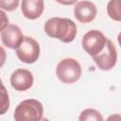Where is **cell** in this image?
<instances>
[{"instance_id":"obj_14","label":"cell","mask_w":121,"mask_h":121,"mask_svg":"<svg viewBox=\"0 0 121 121\" xmlns=\"http://www.w3.org/2000/svg\"><path fill=\"white\" fill-rule=\"evenodd\" d=\"M20 0H0V9L7 11H12L18 8Z\"/></svg>"},{"instance_id":"obj_9","label":"cell","mask_w":121,"mask_h":121,"mask_svg":"<svg viewBox=\"0 0 121 121\" xmlns=\"http://www.w3.org/2000/svg\"><path fill=\"white\" fill-rule=\"evenodd\" d=\"M21 28L16 25H9L1 31V40L5 46L15 49L23 40Z\"/></svg>"},{"instance_id":"obj_5","label":"cell","mask_w":121,"mask_h":121,"mask_svg":"<svg viewBox=\"0 0 121 121\" xmlns=\"http://www.w3.org/2000/svg\"><path fill=\"white\" fill-rule=\"evenodd\" d=\"M107 40L108 39L101 31L93 29L84 34L81 40V45L88 55L94 57L103 50Z\"/></svg>"},{"instance_id":"obj_6","label":"cell","mask_w":121,"mask_h":121,"mask_svg":"<svg viewBox=\"0 0 121 121\" xmlns=\"http://www.w3.org/2000/svg\"><path fill=\"white\" fill-rule=\"evenodd\" d=\"M92 58L100 70L109 71L112 69L117 61V51L114 43L108 39L103 50Z\"/></svg>"},{"instance_id":"obj_8","label":"cell","mask_w":121,"mask_h":121,"mask_svg":"<svg viewBox=\"0 0 121 121\" xmlns=\"http://www.w3.org/2000/svg\"><path fill=\"white\" fill-rule=\"evenodd\" d=\"M96 7L91 1L83 0L78 2L74 8V15L76 19L82 24L91 23L96 17Z\"/></svg>"},{"instance_id":"obj_1","label":"cell","mask_w":121,"mask_h":121,"mask_svg":"<svg viewBox=\"0 0 121 121\" xmlns=\"http://www.w3.org/2000/svg\"><path fill=\"white\" fill-rule=\"evenodd\" d=\"M44 31L49 37L68 43L76 38L77 26L69 18L52 17L45 22Z\"/></svg>"},{"instance_id":"obj_3","label":"cell","mask_w":121,"mask_h":121,"mask_svg":"<svg viewBox=\"0 0 121 121\" xmlns=\"http://www.w3.org/2000/svg\"><path fill=\"white\" fill-rule=\"evenodd\" d=\"M82 70L79 62L73 58L61 60L56 67V76L63 83L71 84L78 81L81 76Z\"/></svg>"},{"instance_id":"obj_2","label":"cell","mask_w":121,"mask_h":121,"mask_svg":"<svg viewBox=\"0 0 121 121\" xmlns=\"http://www.w3.org/2000/svg\"><path fill=\"white\" fill-rule=\"evenodd\" d=\"M43 107L37 99H26L20 102L14 111L16 121H40L43 119Z\"/></svg>"},{"instance_id":"obj_10","label":"cell","mask_w":121,"mask_h":121,"mask_svg":"<svg viewBox=\"0 0 121 121\" xmlns=\"http://www.w3.org/2000/svg\"><path fill=\"white\" fill-rule=\"evenodd\" d=\"M43 0H22L21 10L23 15L29 20L38 19L43 12Z\"/></svg>"},{"instance_id":"obj_12","label":"cell","mask_w":121,"mask_h":121,"mask_svg":"<svg viewBox=\"0 0 121 121\" xmlns=\"http://www.w3.org/2000/svg\"><path fill=\"white\" fill-rule=\"evenodd\" d=\"M9 108V96L7 88L0 78V115L5 114Z\"/></svg>"},{"instance_id":"obj_4","label":"cell","mask_w":121,"mask_h":121,"mask_svg":"<svg viewBox=\"0 0 121 121\" xmlns=\"http://www.w3.org/2000/svg\"><path fill=\"white\" fill-rule=\"evenodd\" d=\"M17 58L25 63L31 64L40 57V45L38 42L29 36H24L20 44L15 48Z\"/></svg>"},{"instance_id":"obj_17","label":"cell","mask_w":121,"mask_h":121,"mask_svg":"<svg viewBox=\"0 0 121 121\" xmlns=\"http://www.w3.org/2000/svg\"><path fill=\"white\" fill-rule=\"evenodd\" d=\"M57 3L60 4V5H64V6H71L76 4V2L78 0H55Z\"/></svg>"},{"instance_id":"obj_11","label":"cell","mask_w":121,"mask_h":121,"mask_svg":"<svg viewBox=\"0 0 121 121\" xmlns=\"http://www.w3.org/2000/svg\"><path fill=\"white\" fill-rule=\"evenodd\" d=\"M121 0H110L107 5V13L109 17L116 22L121 21Z\"/></svg>"},{"instance_id":"obj_7","label":"cell","mask_w":121,"mask_h":121,"mask_svg":"<svg viewBox=\"0 0 121 121\" xmlns=\"http://www.w3.org/2000/svg\"><path fill=\"white\" fill-rule=\"evenodd\" d=\"M33 75L27 69H16L10 76L11 87L19 92H24L31 88L33 85Z\"/></svg>"},{"instance_id":"obj_15","label":"cell","mask_w":121,"mask_h":121,"mask_svg":"<svg viewBox=\"0 0 121 121\" xmlns=\"http://www.w3.org/2000/svg\"><path fill=\"white\" fill-rule=\"evenodd\" d=\"M9 26V17L4 10L0 9V32Z\"/></svg>"},{"instance_id":"obj_13","label":"cell","mask_w":121,"mask_h":121,"mask_svg":"<svg viewBox=\"0 0 121 121\" xmlns=\"http://www.w3.org/2000/svg\"><path fill=\"white\" fill-rule=\"evenodd\" d=\"M79 121H102L103 120V116L101 115V113L95 110V109H85L81 112L79 117H78Z\"/></svg>"},{"instance_id":"obj_16","label":"cell","mask_w":121,"mask_h":121,"mask_svg":"<svg viewBox=\"0 0 121 121\" xmlns=\"http://www.w3.org/2000/svg\"><path fill=\"white\" fill-rule=\"evenodd\" d=\"M6 60H7V53L5 49L0 45V68L5 64Z\"/></svg>"}]
</instances>
